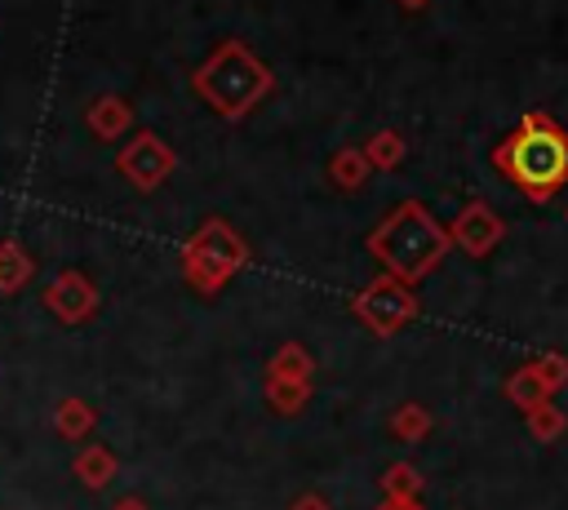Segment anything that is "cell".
<instances>
[{
	"label": "cell",
	"mask_w": 568,
	"mask_h": 510,
	"mask_svg": "<svg viewBox=\"0 0 568 510\" xmlns=\"http://www.w3.org/2000/svg\"><path fill=\"white\" fill-rule=\"evenodd\" d=\"M493 164L532 204H546L568 186V129H559L546 111H524L515 133L497 142Z\"/></svg>",
	"instance_id": "cell-1"
},
{
	"label": "cell",
	"mask_w": 568,
	"mask_h": 510,
	"mask_svg": "<svg viewBox=\"0 0 568 510\" xmlns=\"http://www.w3.org/2000/svg\"><path fill=\"white\" fill-rule=\"evenodd\" d=\"M448 231L430 217V208L422 200H404L395 204L373 231H368V253L382 262L386 275L417 284L426 279L444 257H448Z\"/></svg>",
	"instance_id": "cell-2"
},
{
	"label": "cell",
	"mask_w": 568,
	"mask_h": 510,
	"mask_svg": "<svg viewBox=\"0 0 568 510\" xmlns=\"http://www.w3.org/2000/svg\"><path fill=\"white\" fill-rule=\"evenodd\" d=\"M195 93L222 115V120H244L271 89H275V75L271 67L240 40H222L204 62L200 71L191 75Z\"/></svg>",
	"instance_id": "cell-3"
},
{
	"label": "cell",
	"mask_w": 568,
	"mask_h": 510,
	"mask_svg": "<svg viewBox=\"0 0 568 510\" xmlns=\"http://www.w3.org/2000/svg\"><path fill=\"white\" fill-rule=\"evenodd\" d=\"M248 262V244L235 235L231 222L209 217L182 248V275L186 284H195L200 293H217L240 266Z\"/></svg>",
	"instance_id": "cell-4"
},
{
	"label": "cell",
	"mask_w": 568,
	"mask_h": 510,
	"mask_svg": "<svg viewBox=\"0 0 568 510\" xmlns=\"http://www.w3.org/2000/svg\"><path fill=\"white\" fill-rule=\"evenodd\" d=\"M351 315L368 328V333H377V337H390V333H399L408 319H417V293H413V284H404V279H395V275H377V279H368L355 297H351Z\"/></svg>",
	"instance_id": "cell-5"
},
{
	"label": "cell",
	"mask_w": 568,
	"mask_h": 510,
	"mask_svg": "<svg viewBox=\"0 0 568 510\" xmlns=\"http://www.w3.org/2000/svg\"><path fill=\"white\" fill-rule=\"evenodd\" d=\"M173 164H178L173 146H169L164 137H155V133H138V137L115 155V169H120L138 191H155V186L173 173Z\"/></svg>",
	"instance_id": "cell-6"
},
{
	"label": "cell",
	"mask_w": 568,
	"mask_h": 510,
	"mask_svg": "<svg viewBox=\"0 0 568 510\" xmlns=\"http://www.w3.org/2000/svg\"><path fill=\"white\" fill-rule=\"evenodd\" d=\"M444 231H448V244H457L466 257H488V253L506 239V222H501L497 208L484 204V200L462 204L457 217H453V226H444Z\"/></svg>",
	"instance_id": "cell-7"
},
{
	"label": "cell",
	"mask_w": 568,
	"mask_h": 510,
	"mask_svg": "<svg viewBox=\"0 0 568 510\" xmlns=\"http://www.w3.org/2000/svg\"><path fill=\"white\" fill-rule=\"evenodd\" d=\"M44 306L62 319V324H80L98 310V288L80 275V271H62L49 288H44Z\"/></svg>",
	"instance_id": "cell-8"
},
{
	"label": "cell",
	"mask_w": 568,
	"mask_h": 510,
	"mask_svg": "<svg viewBox=\"0 0 568 510\" xmlns=\"http://www.w3.org/2000/svg\"><path fill=\"white\" fill-rule=\"evenodd\" d=\"M133 124V106L124 102V98H115V93H106V98H98L93 106H89V129L98 133V137H120L124 129Z\"/></svg>",
	"instance_id": "cell-9"
},
{
	"label": "cell",
	"mask_w": 568,
	"mask_h": 510,
	"mask_svg": "<svg viewBox=\"0 0 568 510\" xmlns=\"http://www.w3.org/2000/svg\"><path fill=\"white\" fill-rule=\"evenodd\" d=\"M266 377H280V381H311V377H315V359H311V350H306L302 341H284V346L271 355Z\"/></svg>",
	"instance_id": "cell-10"
},
{
	"label": "cell",
	"mask_w": 568,
	"mask_h": 510,
	"mask_svg": "<svg viewBox=\"0 0 568 510\" xmlns=\"http://www.w3.org/2000/svg\"><path fill=\"white\" fill-rule=\"evenodd\" d=\"M368 173L373 169H368V160H364L359 146H337L333 160H328V177H333L337 191H359L368 182Z\"/></svg>",
	"instance_id": "cell-11"
},
{
	"label": "cell",
	"mask_w": 568,
	"mask_h": 510,
	"mask_svg": "<svg viewBox=\"0 0 568 510\" xmlns=\"http://www.w3.org/2000/svg\"><path fill=\"white\" fill-rule=\"evenodd\" d=\"M75 479L84 488H106L115 479V452L102 448V443H89L80 457H75Z\"/></svg>",
	"instance_id": "cell-12"
},
{
	"label": "cell",
	"mask_w": 568,
	"mask_h": 510,
	"mask_svg": "<svg viewBox=\"0 0 568 510\" xmlns=\"http://www.w3.org/2000/svg\"><path fill=\"white\" fill-rule=\"evenodd\" d=\"M359 151H364L368 169H386V173H390V169H399V160H404V137H399L395 129H377Z\"/></svg>",
	"instance_id": "cell-13"
},
{
	"label": "cell",
	"mask_w": 568,
	"mask_h": 510,
	"mask_svg": "<svg viewBox=\"0 0 568 510\" xmlns=\"http://www.w3.org/2000/svg\"><path fill=\"white\" fill-rule=\"evenodd\" d=\"M266 399L280 417H297L311 399V381H280V377H266Z\"/></svg>",
	"instance_id": "cell-14"
},
{
	"label": "cell",
	"mask_w": 568,
	"mask_h": 510,
	"mask_svg": "<svg viewBox=\"0 0 568 510\" xmlns=\"http://www.w3.org/2000/svg\"><path fill=\"white\" fill-rule=\"evenodd\" d=\"M53 430L62 439H84L93 430V408L84 399H62L58 412H53Z\"/></svg>",
	"instance_id": "cell-15"
},
{
	"label": "cell",
	"mask_w": 568,
	"mask_h": 510,
	"mask_svg": "<svg viewBox=\"0 0 568 510\" xmlns=\"http://www.w3.org/2000/svg\"><path fill=\"white\" fill-rule=\"evenodd\" d=\"M430 412L422 408V404H399L395 412H390V435L395 439H404V443H417V439H426L430 435Z\"/></svg>",
	"instance_id": "cell-16"
},
{
	"label": "cell",
	"mask_w": 568,
	"mask_h": 510,
	"mask_svg": "<svg viewBox=\"0 0 568 510\" xmlns=\"http://www.w3.org/2000/svg\"><path fill=\"white\" fill-rule=\"evenodd\" d=\"M506 399L519 408V412H528V408H537V404H546L550 399V390L528 373V368H515L510 377H506Z\"/></svg>",
	"instance_id": "cell-17"
},
{
	"label": "cell",
	"mask_w": 568,
	"mask_h": 510,
	"mask_svg": "<svg viewBox=\"0 0 568 510\" xmlns=\"http://www.w3.org/2000/svg\"><path fill=\"white\" fill-rule=\"evenodd\" d=\"M382 492H386L390 501L417 497V492H422V475H417V466H413V461H390V466L382 470Z\"/></svg>",
	"instance_id": "cell-18"
},
{
	"label": "cell",
	"mask_w": 568,
	"mask_h": 510,
	"mask_svg": "<svg viewBox=\"0 0 568 510\" xmlns=\"http://www.w3.org/2000/svg\"><path fill=\"white\" fill-rule=\"evenodd\" d=\"M31 279V257L18 244H0V293H18Z\"/></svg>",
	"instance_id": "cell-19"
},
{
	"label": "cell",
	"mask_w": 568,
	"mask_h": 510,
	"mask_svg": "<svg viewBox=\"0 0 568 510\" xmlns=\"http://www.w3.org/2000/svg\"><path fill=\"white\" fill-rule=\"evenodd\" d=\"M524 426H528V435H532V439L550 443V439H559V435H564V426H568V421H564V412L546 399V404H537V408H528V412H524Z\"/></svg>",
	"instance_id": "cell-20"
},
{
	"label": "cell",
	"mask_w": 568,
	"mask_h": 510,
	"mask_svg": "<svg viewBox=\"0 0 568 510\" xmlns=\"http://www.w3.org/2000/svg\"><path fill=\"white\" fill-rule=\"evenodd\" d=\"M524 368H528V373H532L550 395L568 381V355H559V350H541V355H537V359H528Z\"/></svg>",
	"instance_id": "cell-21"
},
{
	"label": "cell",
	"mask_w": 568,
	"mask_h": 510,
	"mask_svg": "<svg viewBox=\"0 0 568 510\" xmlns=\"http://www.w3.org/2000/svg\"><path fill=\"white\" fill-rule=\"evenodd\" d=\"M288 510H333V506H328V501H324L320 492H302V497H297V501H293Z\"/></svg>",
	"instance_id": "cell-22"
},
{
	"label": "cell",
	"mask_w": 568,
	"mask_h": 510,
	"mask_svg": "<svg viewBox=\"0 0 568 510\" xmlns=\"http://www.w3.org/2000/svg\"><path fill=\"white\" fill-rule=\"evenodd\" d=\"M377 510H426V506H422L417 497H404V501H390V497H386V506H377Z\"/></svg>",
	"instance_id": "cell-23"
},
{
	"label": "cell",
	"mask_w": 568,
	"mask_h": 510,
	"mask_svg": "<svg viewBox=\"0 0 568 510\" xmlns=\"http://www.w3.org/2000/svg\"><path fill=\"white\" fill-rule=\"evenodd\" d=\"M111 510H146V501H138V497H124V501H115Z\"/></svg>",
	"instance_id": "cell-24"
},
{
	"label": "cell",
	"mask_w": 568,
	"mask_h": 510,
	"mask_svg": "<svg viewBox=\"0 0 568 510\" xmlns=\"http://www.w3.org/2000/svg\"><path fill=\"white\" fill-rule=\"evenodd\" d=\"M395 4H399V9H408V13H417V9H426L430 0H395Z\"/></svg>",
	"instance_id": "cell-25"
}]
</instances>
